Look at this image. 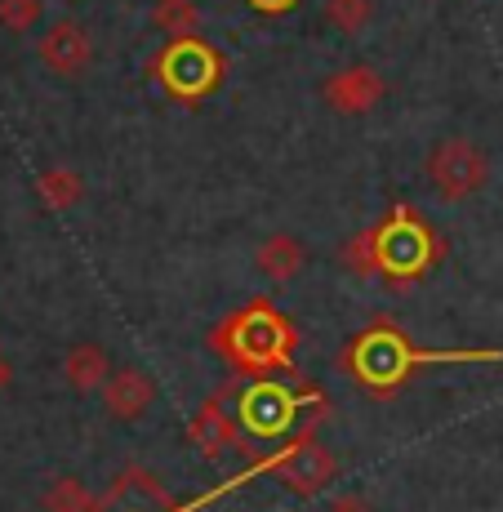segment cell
I'll return each instance as SVG.
<instances>
[{
	"label": "cell",
	"instance_id": "cell-11",
	"mask_svg": "<svg viewBox=\"0 0 503 512\" xmlns=\"http://www.w3.org/2000/svg\"><path fill=\"white\" fill-rule=\"evenodd\" d=\"M98 512H174V499L143 464H130L98 495Z\"/></svg>",
	"mask_w": 503,
	"mask_h": 512
},
{
	"label": "cell",
	"instance_id": "cell-17",
	"mask_svg": "<svg viewBox=\"0 0 503 512\" xmlns=\"http://www.w3.org/2000/svg\"><path fill=\"white\" fill-rule=\"evenodd\" d=\"M45 512H98V495L81 477H54L41 495Z\"/></svg>",
	"mask_w": 503,
	"mask_h": 512
},
{
	"label": "cell",
	"instance_id": "cell-3",
	"mask_svg": "<svg viewBox=\"0 0 503 512\" xmlns=\"http://www.w3.org/2000/svg\"><path fill=\"white\" fill-rule=\"evenodd\" d=\"M374 236V263L388 290L406 294L428 268L446 259V241L410 210V205H392V214L370 228Z\"/></svg>",
	"mask_w": 503,
	"mask_h": 512
},
{
	"label": "cell",
	"instance_id": "cell-13",
	"mask_svg": "<svg viewBox=\"0 0 503 512\" xmlns=\"http://www.w3.org/2000/svg\"><path fill=\"white\" fill-rule=\"evenodd\" d=\"M107 379H112V357H107L103 343H72V348L63 352V383L76 397L103 392Z\"/></svg>",
	"mask_w": 503,
	"mask_h": 512
},
{
	"label": "cell",
	"instance_id": "cell-15",
	"mask_svg": "<svg viewBox=\"0 0 503 512\" xmlns=\"http://www.w3.org/2000/svg\"><path fill=\"white\" fill-rule=\"evenodd\" d=\"M36 196H41L45 210L63 214V210H72V205H81L85 179L76 170H67V165H49L41 179H36Z\"/></svg>",
	"mask_w": 503,
	"mask_h": 512
},
{
	"label": "cell",
	"instance_id": "cell-20",
	"mask_svg": "<svg viewBox=\"0 0 503 512\" xmlns=\"http://www.w3.org/2000/svg\"><path fill=\"white\" fill-rule=\"evenodd\" d=\"M321 512H374V508H370L361 495H334V499H330V504H325Z\"/></svg>",
	"mask_w": 503,
	"mask_h": 512
},
{
	"label": "cell",
	"instance_id": "cell-2",
	"mask_svg": "<svg viewBox=\"0 0 503 512\" xmlns=\"http://www.w3.org/2000/svg\"><path fill=\"white\" fill-rule=\"evenodd\" d=\"M210 348L219 352L241 379H272L276 370H290L299 334L281 317L272 299H250L245 308L228 312L210 330Z\"/></svg>",
	"mask_w": 503,
	"mask_h": 512
},
{
	"label": "cell",
	"instance_id": "cell-12",
	"mask_svg": "<svg viewBox=\"0 0 503 512\" xmlns=\"http://www.w3.org/2000/svg\"><path fill=\"white\" fill-rule=\"evenodd\" d=\"M152 401H156V379L138 366L112 370V379L103 383V410L121 423L143 419L147 410H152Z\"/></svg>",
	"mask_w": 503,
	"mask_h": 512
},
{
	"label": "cell",
	"instance_id": "cell-6",
	"mask_svg": "<svg viewBox=\"0 0 503 512\" xmlns=\"http://www.w3.org/2000/svg\"><path fill=\"white\" fill-rule=\"evenodd\" d=\"M308 406L330 410V401H325L321 392H290L276 379H254L250 388L241 392V423L250 437H281Z\"/></svg>",
	"mask_w": 503,
	"mask_h": 512
},
{
	"label": "cell",
	"instance_id": "cell-8",
	"mask_svg": "<svg viewBox=\"0 0 503 512\" xmlns=\"http://www.w3.org/2000/svg\"><path fill=\"white\" fill-rule=\"evenodd\" d=\"M36 54H41L45 72L63 76V81H76V76H85L94 67V36H90V27L76 23V18H58V23H49L41 32Z\"/></svg>",
	"mask_w": 503,
	"mask_h": 512
},
{
	"label": "cell",
	"instance_id": "cell-22",
	"mask_svg": "<svg viewBox=\"0 0 503 512\" xmlns=\"http://www.w3.org/2000/svg\"><path fill=\"white\" fill-rule=\"evenodd\" d=\"M9 379H14V366H9V357H5V352H0V392L9 388Z\"/></svg>",
	"mask_w": 503,
	"mask_h": 512
},
{
	"label": "cell",
	"instance_id": "cell-18",
	"mask_svg": "<svg viewBox=\"0 0 503 512\" xmlns=\"http://www.w3.org/2000/svg\"><path fill=\"white\" fill-rule=\"evenodd\" d=\"M325 23L339 36H361L374 23V0H325Z\"/></svg>",
	"mask_w": 503,
	"mask_h": 512
},
{
	"label": "cell",
	"instance_id": "cell-10",
	"mask_svg": "<svg viewBox=\"0 0 503 512\" xmlns=\"http://www.w3.org/2000/svg\"><path fill=\"white\" fill-rule=\"evenodd\" d=\"M187 441H192V446L201 450L210 464H219L228 450L245 446V423L232 419L228 392H214V397L201 401V410H196L192 423H187Z\"/></svg>",
	"mask_w": 503,
	"mask_h": 512
},
{
	"label": "cell",
	"instance_id": "cell-14",
	"mask_svg": "<svg viewBox=\"0 0 503 512\" xmlns=\"http://www.w3.org/2000/svg\"><path fill=\"white\" fill-rule=\"evenodd\" d=\"M303 263H308V250H303V241L299 236H290V232H272L268 241L254 250V268H259L268 281H276V285L299 277Z\"/></svg>",
	"mask_w": 503,
	"mask_h": 512
},
{
	"label": "cell",
	"instance_id": "cell-21",
	"mask_svg": "<svg viewBox=\"0 0 503 512\" xmlns=\"http://www.w3.org/2000/svg\"><path fill=\"white\" fill-rule=\"evenodd\" d=\"M250 5L259 9V14H285V9H294L299 0H250Z\"/></svg>",
	"mask_w": 503,
	"mask_h": 512
},
{
	"label": "cell",
	"instance_id": "cell-19",
	"mask_svg": "<svg viewBox=\"0 0 503 512\" xmlns=\"http://www.w3.org/2000/svg\"><path fill=\"white\" fill-rule=\"evenodd\" d=\"M41 18H45V0H0V27L14 36L32 32Z\"/></svg>",
	"mask_w": 503,
	"mask_h": 512
},
{
	"label": "cell",
	"instance_id": "cell-7",
	"mask_svg": "<svg viewBox=\"0 0 503 512\" xmlns=\"http://www.w3.org/2000/svg\"><path fill=\"white\" fill-rule=\"evenodd\" d=\"M276 481H281L290 495H299V499H317L321 490H330L334 481H339V455H334L330 446H321L317 437H312V423L294 437V450H290V459H285L281 468L272 472Z\"/></svg>",
	"mask_w": 503,
	"mask_h": 512
},
{
	"label": "cell",
	"instance_id": "cell-4",
	"mask_svg": "<svg viewBox=\"0 0 503 512\" xmlns=\"http://www.w3.org/2000/svg\"><path fill=\"white\" fill-rule=\"evenodd\" d=\"M152 76L165 85V94L192 103V98H205L210 90H219L223 54L205 45L201 36H183V41H170L152 58Z\"/></svg>",
	"mask_w": 503,
	"mask_h": 512
},
{
	"label": "cell",
	"instance_id": "cell-1",
	"mask_svg": "<svg viewBox=\"0 0 503 512\" xmlns=\"http://www.w3.org/2000/svg\"><path fill=\"white\" fill-rule=\"evenodd\" d=\"M503 361V348H419L401 334L392 321H370L357 339L343 348L339 370L366 388V397L388 401L401 392V383L423 366H495Z\"/></svg>",
	"mask_w": 503,
	"mask_h": 512
},
{
	"label": "cell",
	"instance_id": "cell-5",
	"mask_svg": "<svg viewBox=\"0 0 503 512\" xmlns=\"http://www.w3.org/2000/svg\"><path fill=\"white\" fill-rule=\"evenodd\" d=\"M423 174H428V183L437 187L441 201L459 205V201H468V196H477L481 187H486V179H490V156L481 152L472 139H459V134H450V139H441L428 152V161H423Z\"/></svg>",
	"mask_w": 503,
	"mask_h": 512
},
{
	"label": "cell",
	"instance_id": "cell-9",
	"mask_svg": "<svg viewBox=\"0 0 503 512\" xmlns=\"http://www.w3.org/2000/svg\"><path fill=\"white\" fill-rule=\"evenodd\" d=\"M388 98V81L370 63H348L321 81V103L339 116H370Z\"/></svg>",
	"mask_w": 503,
	"mask_h": 512
},
{
	"label": "cell",
	"instance_id": "cell-16",
	"mask_svg": "<svg viewBox=\"0 0 503 512\" xmlns=\"http://www.w3.org/2000/svg\"><path fill=\"white\" fill-rule=\"evenodd\" d=\"M152 27L165 32L170 41L201 36V5L196 0H152Z\"/></svg>",
	"mask_w": 503,
	"mask_h": 512
}]
</instances>
